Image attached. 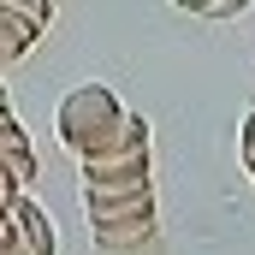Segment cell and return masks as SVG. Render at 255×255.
Returning a JSON list of instances; mask_svg holds the SVG:
<instances>
[{"label":"cell","instance_id":"8","mask_svg":"<svg viewBox=\"0 0 255 255\" xmlns=\"http://www.w3.org/2000/svg\"><path fill=\"white\" fill-rule=\"evenodd\" d=\"M238 154H244V172H250V184H255V113L244 119V130H238Z\"/></svg>","mask_w":255,"mask_h":255},{"label":"cell","instance_id":"6","mask_svg":"<svg viewBox=\"0 0 255 255\" xmlns=\"http://www.w3.org/2000/svg\"><path fill=\"white\" fill-rule=\"evenodd\" d=\"M0 160L24 178V190H30V178H36V148H30V136L18 125V113H0Z\"/></svg>","mask_w":255,"mask_h":255},{"label":"cell","instance_id":"5","mask_svg":"<svg viewBox=\"0 0 255 255\" xmlns=\"http://www.w3.org/2000/svg\"><path fill=\"white\" fill-rule=\"evenodd\" d=\"M36 42H42V30H36L30 18H18V12L0 0V71H6V65H18Z\"/></svg>","mask_w":255,"mask_h":255},{"label":"cell","instance_id":"12","mask_svg":"<svg viewBox=\"0 0 255 255\" xmlns=\"http://www.w3.org/2000/svg\"><path fill=\"white\" fill-rule=\"evenodd\" d=\"M0 113H12V101H6V83H0Z\"/></svg>","mask_w":255,"mask_h":255},{"label":"cell","instance_id":"10","mask_svg":"<svg viewBox=\"0 0 255 255\" xmlns=\"http://www.w3.org/2000/svg\"><path fill=\"white\" fill-rule=\"evenodd\" d=\"M244 6H250V0H214V6H208V18H238Z\"/></svg>","mask_w":255,"mask_h":255},{"label":"cell","instance_id":"7","mask_svg":"<svg viewBox=\"0 0 255 255\" xmlns=\"http://www.w3.org/2000/svg\"><path fill=\"white\" fill-rule=\"evenodd\" d=\"M6 6H12V12H18V18H30V24H36V30H42V36H48V30H54V0H6Z\"/></svg>","mask_w":255,"mask_h":255},{"label":"cell","instance_id":"4","mask_svg":"<svg viewBox=\"0 0 255 255\" xmlns=\"http://www.w3.org/2000/svg\"><path fill=\"white\" fill-rule=\"evenodd\" d=\"M12 226H18V238H24V255H54V220H48V208H36L30 196H18L12 202Z\"/></svg>","mask_w":255,"mask_h":255},{"label":"cell","instance_id":"3","mask_svg":"<svg viewBox=\"0 0 255 255\" xmlns=\"http://www.w3.org/2000/svg\"><path fill=\"white\" fill-rule=\"evenodd\" d=\"M154 184V160H83V196H136Z\"/></svg>","mask_w":255,"mask_h":255},{"label":"cell","instance_id":"2","mask_svg":"<svg viewBox=\"0 0 255 255\" xmlns=\"http://www.w3.org/2000/svg\"><path fill=\"white\" fill-rule=\"evenodd\" d=\"M83 214H89V238L101 250H130V244H148L154 238V184L136 196H83Z\"/></svg>","mask_w":255,"mask_h":255},{"label":"cell","instance_id":"9","mask_svg":"<svg viewBox=\"0 0 255 255\" xmlns=\"http://www.w3.org/2000/svg\"><path fill=\"white\" fill-rule=\"evenodd\" d=\"M0 255H24V238H18L12 214H6V226H0Z\"/></svg>","mask_w":255,"mask_h":255},{"label":"cell","instance_id":"13","mask_svg":"<svg viewBox=\"0 0 255 255\" xmlns=\"http://www.w3.org/2000/svg\"><path fill=\"white\" fill-rule=\"evenodd\" d=\"M54 6H60V0H54Z\"/></svg>","mask_w":255,"mask_h":255},{"label":"cell","instance_id":"1","mask_svg":"<svg viewBox=\"0 0 255 255\" xmlns=\"http://www.w3.org/2000/svg\"><path fill=\"white\" fill-rule=\"evenodd\" d=\"M119 125H125V107H119V95H113L107 83H77V89L60 101V113H54V130H60V142L77 154V160L101 154Z\"/></svg>","mask_w":255,"mask_h":255},{"label":"cell","instance_id":"11","mask_svg":"<svg viewBox=\"0 0 255 255\" xmlns=\"http://www.w3.org/2000/svg\"><path fill=\"white\" fill-rule=\"evenodd\" d=\"M172 6H178V12H196V18H208V6H214V0H172Z\"/></svg>","mask_w":255,"mask_h":255}]
</instances>
